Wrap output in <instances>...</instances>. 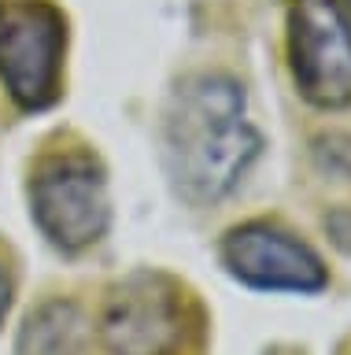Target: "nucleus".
I'll list each match as a JSON object with an SVG mask.
<instances>
[{"label": "nucleus", "mask_w": 351, "mask_h": 355, "mask_svg": "<svg viewBox=\"0 0 351 355\" xmlns=\"http://www.w3.org/2000/svg\"><path fill=\"white\" fill-rule=\"evenodd\" d=\"M104 344L111 355H174L181 348V293L163 274H134L104 307Z\"/></svg>", "instance_id": "nucleus-5"}, {"label": "nucleus", "mask_w": 351, "mask_h": 355, "mask_svg": "<svg viewBox=\"0 0 351 355\" xmlns=\"http://www.w3.org/2000/svg\"><path fill=\"white\" fill-rule=\"evenodd\" d=\"M8 307H12V277H8V270L0 266V322H4Z\"/></svg>", "instance_id": "nucleus-8"}, {"label": "nucleus", "mask_w": 351, "mask_h": 355, "mask_svg": "<svg viewBox=\"0 0 351 355\" xmlns=\"http://www.w3.org/2000/svg\"><path fill=\"white\" fill-rule=\"evenodd\" d=\"M222 263L244 285L267 293H318L329 282L322 259L270 222H244L229 230L222 241Z\"/></svg>", "instance_id": "nucleus-6"}, {"label": "nucleus", "mask_w": 351, "mask_h": 355, "mask_svg": "<svg viewBox=\"0 0 351 355\" xmlns=\"http://www.w3.org/2000/svg\"><path fill=\"white\" fill-rule=\"evenodd\" d=\"M67 19L52 0H0V82L23 111L60 100Z\"/></svg>", "instance_id": "nucleus-2"}, {"label": "nucleus", "mask_w": 351, "mask_h": 355, "mask_svg": "<svg viewBox=\"0 0 351 355\" xmlns=\"http://www.w3.org/2000/svg\"><path fill=\"white\" fill-rule=\"evenodd\" d=\"M262 148L259 130L244 119V89L226 74H196L167 111V171L192 204L233 193Z\"/></svg>", "instance_id": "nucleus-1"}, {"label": "nucleus", "mask_w": 351, "mask_h": 355, "mask_svg": "<svg viewBox=\"0 0 351 355\" xmlns=\"http://www.w3.org/2000/svg\"><path fill=\"white\" fill-rule=\"evenodd\" d=\"M85 322L74 304H45L37 315L26 318L23 333H19V348L15 355H74L82 344Z\"/></svg>", "instance_id": "nucleus-7"}, {"label": "nucleus", "mask_w": 351, "mask_h": 355, "mask_svg": "<svg viewBox=\"0 0 351 355\" xmlns=\"http://www.w3.org/2000/svg\"><path fill=\"white\" fill-rule=\"evenodd\" d=\"M34 222L63 252H82L107 233L111 200L104 171L89 155H63L37 171L30 185Z\"/></svg>", "instance_id": "nucleus-4"}, {"label": "nucleus", "mask_w": 351, "mask_h": 355, "mask_svg": "<svg viewBox=\"0 0 351 355\" xmlns=\"http://www.w3.org/2000/svg\"><path fill=\"white\" fill-rule=\"evenodd\" d=\"M289 63L307 104L325 111L351 104V22L336 0L289 4Z\"/></svg>", "instance_id": "nucleus-3"}]
</instances>
